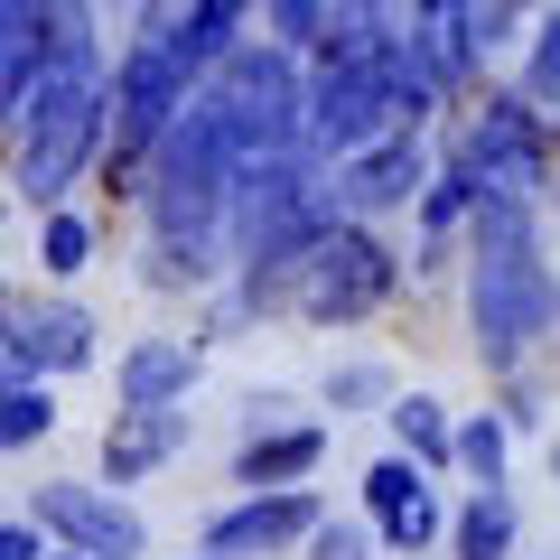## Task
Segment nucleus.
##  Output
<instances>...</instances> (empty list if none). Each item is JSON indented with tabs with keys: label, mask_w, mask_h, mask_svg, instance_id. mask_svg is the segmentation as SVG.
Here are the masks:
<instances>
[{
	"label": "nucleus",
	"mask_w": 560,
	"mask_h": 560,
	"mask_svg": "<svg viewBox=\"0 0 560 560\" xmlns=\"http://www.w3.org/2000/svg\"><path fill=\"white\" fill-rule=\"evenodd\" d=\"M28 84H38V28H28V38H0V131L20 121Z\"/></svg>",
	"instance_id": "27"
},
{
	"label": "nucleus",
	"mask_w": 560,
	"mask_h": 560,
	"mask_svg": "<svg viewBox=\"0 0 560 560\" xmlns=\"http://www.w3.org/2000/svg\"><path fill=\"white\" fill-rule=\"evenodd\" d=\"M38 271H47V280L94 271V215H75V206H47V215H38Z\"/></svg>",
	"instance_id": "19"
},
{
	"label": "nucleus",
	"mask_w": 560,
	"mask_h": 560,
	"mask_svg": "<svg viewBox=\"0 0 560 560\" xmlns=\"http://www.w3.org/2000/svg\"><path fill=\"white\" fill-rule=\"evenodd\" d=\"M280 420H290V393H253L243 401V430H280Z\"/></svg>",
	"instance_id": "29"
},
{
	"label": "nucleus",
	"mask_w": 560,
	"mask_h": 560,
	"mask_svg": "<svg viewBox=\"0 0 560 560\" xmlns=\"http://www.w3.org/2000/svg\"><path fill=\"white\" fill-rule=\"evenodd\" d=\"M0 355L20 364L28 383L84 374V364H94V308H75V300H28V308H10V337H0Z\"/></svg>",
	"instance_id": "9"
},
{
	"label": "nucleus",
	"mask_w": 560,
	"mask_h": 560,
	"mask_svg": "<svg viewBox=\"0 0 560 560\" xmlns=\"http://www.w3.org/2000/svg\"><path fill=\"white\" fill-rule=\"evenodd\" d=\"M10 308H20V300H10V280H0V337H10Z\"/></svg>",
	"instance_id": "31"
},
{
	"label": "nucleus",
	"mask_w": 560,
	"mask_h": 560,
	"mask_svg": "<svg viewBox=\"0 0 560 560\" xmlns=\"http://www.w3.org/2000/svg\"><path fill=\"white\" fill-rule=\"evenodd\" d=\"M560 318L551 261H541V224L533 197H477L467 215V327H477V364L486 374H523L541 355Z\"/></svg>",
	"instance_id": "1"
},
{
	"label": "nucleus",
	"mask_w": 560,
	"mask_h": 560,
	"mask_svg": "<svg viewBox=\"0 0 560 560\" xmlns=\"http://www.w3.org/2000/svg\"><path fill=\"white\" fill-rule=\"evenodd\" d=\"M420 187H430V150H420V131H383V140H364V150H346V160H327V206L355 215V224L401 215Z\"/></svg>",
	"instance_id": "8"
},
{
	"label": "nucleus",
	"mask_w": 560,
	"mask_h": 560,
	"mask_svg": "<svg viewBox=\"0 0 560 560\" xmlns=\"http://www.w3.org/2000/svg\"><path fill=\"white\" fill-rule=\"evenodd\" d=\"M57 440V393L47 383H0V448H38Z\"/></svg>",
	"instance_id": "21"
},
{
	"label": "nucleus",
	"mask_w": 560,
	"mask_h": 560,
	"mask_svg": "<svg viewBox=\"0 0 560 560\" xmlns=\"http://www.w3.org/2000/svg\"><path fill=\"white\" fill-rule=\"evenodd\" d=\"M0 560H47V541L28 523H0Z\"/></svg>",
	"instance_id": "30"
},
{
	"label": "nucleus",
	"mask_w": 560,
	"mask_h": 560,
	"mask_svg": "<svg viewBox=\"0 0 560 560\" xmlns=\"http://www.w3.org/2000/svg\"><path fill=\"white\" fill-rule=\"evenodd\" d=\"M197 103L224 121L234 160H280V150H300V57L271 47V38H243L234 57L197 84Z\"/></svg>",
	"instance_id": "4"
},
{
	"label": "nucleus",
	"mask_w": 560,
	"mask_h": 560,
	"mask_svg": "<svg viewBox=\"0 0 560 560\" xmlns=\"http://www.w3.org/2000/svg\"><path fill=\"white\" fill-rule=\"evenodd\" d=\"M261 20H271V47L308 57V47L327 38V0H261Z\"/></svg>",
	"instance_id": "25"
},
{
	"label": "nucleus",
	"mask_w": 560,
	"mask_h": 560,
	"mask_svg": "<svg viewBox=\"0 0 560 560\" xmlns=\"http://www.w3.org/2000/svg\"><path fill=\"white\" fill-rule=\"evenodd\" d=\"M308 560H374V523H308V541H300Z\"/></svg>",
	"instance_id": "28"
},
{
	"label": "nucleus",
	"mask_w": 560,
	"mask_h": 560,
	"mask_svg": "<svg viewBox=\"0 0 560 560\" xmlns=\"http://www.w3.org/2000/svg\"><path fill=\"white\" fill-rule=\"evenodd\" d=\"M28 533H57L66 551H94V560H140V551H150V523H140L121 495L75 486V477L28 486Z\"/></svg>",
	"instance_id": "7"
},
{
	"label": "nucleus",
	"mask_w": 560,
	"mask_h": 560,
	"mask_svg": "<svg viewBox=\"0 0 560 560\" xmlns=\"http://www.w3.org/2000/svg\"><path fill=\"white\" fill-rule=\"evenodd\" d=\"M514 533H523V514H514V495H504V486H477V495L448 514L458 560H514Z\"/></svg>",
	"instance_id": "17"
},
{
	"label": "nucleus",
	"mask_w": 560,
	"mask_h": 560,
	"mask_svg": "<svg viewBox=\"0 0 560 560\" xmlns=\"http://www.w3.org/2000/svg\"><path fill=\"white\" fill-rule=\"evenodd\" d=\"M243 28H253V0H178V20H160V38L187 66V84H206L243 47Z\"/></svg>",
	"instance_id": "13"
},
{
	"label": "nucleus",
	"mask_w": 560,
	"mask_h": 560,
	"mask_svg": "<svg viewBox=\"0 0 560 560\" xmlns=\"http://www.w3.org/2000/svg\"><path fill=\"white\" fill-rule=\"evenodd\" d=\"M477 197H486V187L467 178L458 160H448V168H430V187L411 197V215H420V261H411V271H440V261H448V234H467Z\"/></svg>",
	"instance_id": "16"
},
{
	"label": "nucleus",
	"mask_w": 560,
	"mask_h": 560,
	"mask_svg": "<svg viewBox=\"0 0 560 560\" xmlns=\"http://www.w3.org/2000/svg\"><path fill=\"white\" fill-rule=\"evenodd\" d=\"M401 290V253L374 234V224H355V215H337L318 243H308V261H300V290H290V308H300L308 327H355V318H374L383 300Z\"/></svg>",
	"instance_id": "5"
},
{
	"label": "nucleus",
	"mask_w": 560,
	"mask_h": 560,
	"mask_svg": "<svg viewBox=\"0 0 560 560\" xmlns=\"http://www.w3.org/2000/svg\"><path fill=\"white\" fill-rule=\"evenodd\" d=\"M551 113H533L523 94H486V113L467 121L458 168L486 187V197H541L551 187Z\"/></svg>",
	"instance_id": "6"
},
{
	"label": "nucleus",
	"mask_w": 560,
	"mask_h": 560,
	"mask_svg": "<svg viewBox=\"0 0 560 560\" xmlns=\"http://www.w3.org/2000/svg\"><path fill=\"white\" fill-rule=\"evenodd\" d=\"M533 113H560V0L533 10V57H523V84H514Z\"/></svg>",
	"instance_id": "22"
},
{
	"label": "nucleus",
	"mask_w": 560,
	"mask_h": 560,
	"mask_svg": "<svg viewBox=\"0 0 560 560\" xmlns=\"http://www.w3.org/2000/svg\"><path fill=\"white\" fill-rule=\"evenodd\" d=\"M383 401H393V374H383V364H337V374H327V411H383Z\"/></svg>",
	"instance_id": "26"
},
{
	"label": "nucleus",
	"mask_w": 560,
	"mask_h": 560,
	"mask_svg": "<svg viewBox=\"0 0 560 560\" xmlns=\"http://www.w3.org/2000/svg\"><path fill=\"white\" fill-rule=\"evenodd\" d=\"M121 411H168V401L197 393V337H140L131 355L113 364Z\"/></svg>",
	"instance_id": "14"
},
{
	"label": "nucleus",
	"mask_w": 560,
	"mask_h": 560,
	"mask_svg": "<svg viewBox=\"0 0 560 560\" xmlns=\"http://www.w3.org/2000/svg\"><path fill=\"white\" fill-rule=\"evenodd\" d=\"M420 486H430V467H411V458H401V448H393V458H374V467H364V514H393V504H411L420 495Z\"/></svg>",
	"instance_id": "24"
},
{
	"label": "nucleus",
	"mask_w": 560,
	"mask_h": 560,
	"mask_svg": "<svg viewBox=\"0 0 560 560\" xmlns=\"http://www.w3.org/2000/svg\"><path fill=\"white\" fill-rule=\"evenodd\" d=\"M383 420H393V448L411 467H448V401L440 393H393Z\"/></svg>",
	"instance_id": "18"
},
{
	"label": "nucleus",
	"mask_w": 560,
	"mask_h": 560,
	"mask_svg": "<svg viewBox=\"0 0 560 560\" xmlns=\"http://www.w3.org/2000/svg\"><path fill=\"white\" fill-rule=\"evenodd\" d=\"M10 131H20V168H10V187L28 197V215L66 206L75 178L94 168V150H103V75H38Z\"/></svg>",
	"instance_id": "2"
},
{
	"label": "nucleus",
	"mask_w": 560,
	"mask_h": 560,
	"mask_svg": "<svg viewBox=\"0 0 560 560\" xmlns=\"http://www.w3.org/2000/svg\"><path fill=\"white\" fill-rule=\"evenodd\" d=\"M504 448H514V430H504L495 411H477V420H448V467H467L477 486H504Z\"/></svg>",
	"instance_id": "20"
},
{
	"label": "nucleus",
	"mask_w": 560,
	"mask_h": 560,
	"mask_svg": "<svg viewBox=\"0 0 560 560\" xmlns=\"http://www.w3.org/2000/svg\"><path fill=\"white\" fill-rule=\"evenodd\" d=\"M551 327H560V318H551Z\"/></svg>",
	"instance_id": "34"
},
{
	"label": "nucleus",
	"mask_w": 560,
	"mask_h": 560,
	"mask_svg": "<svg viewBox=\"0 0 560 560\" xmlns=\"http://www.w3.org/2000/svg\"><path fill=\"white\" fill-rule=\"evenodd\" d=\"M187 401H168V411H113V430H103V477L113 486H140V477H160L168 458L187 448Z\"/></svg>",
	"instance_id": "11"
},
{
	"label": "nucleus",
	"mask_w": 560,
	"mask_h": 560,
	"mask_svg": "<svg viewBox=\"0 0 560 560\" xmlns=\"http://www.w3.org/2000/svg\"><path fill=\"white\" fill-rule=\"evenodd\" d=\"M551 178H560V168H551Z\"/></svg>",
	"instance_id": "33"
},
{
	"label": "nucleus",
	"mask_w": 560,
	"mask_h": 560,
	"mask_svg": "<svg viewBox=\"0 0 560 560\" xmlns=\"http://www.w3.org/2000/svg\"><path fill=\"white\" fill-rule=\"evenodd\" d=\"M308 523H318V495L308 486H280V495H243L234 514L206 523V560H280L300 551Z\"/></svg>",
	"instance_id": "10"
},
{
	"label": "nucleus",
	"mask_w": 560,
	"mask_h": 560,
	"mask_svg": "<svg viewBox=\"0 0 560 560\" xmlns=\"http://www.w3.org/2000/svg\"><path fill=\"white\" fill-rule=\"evenodd\" d=\"M47 560H94V551H47Z\"/></svg>",
	"instance_id": "32"
},
{
	"label": "nucleus",
	"mask_w": 560,
	"mask_h": 560,
	"mask_svg": "<svg viewBox=\"0 0 560 560\" xmlns=\"http://www.w3.org/2000/svg\"><path fill=\"white\" fill-rule=\"evenodd\" d=\"M440 533H448V504L430 495V486H420L411 504H393V514L374 523V541H383V551H401V560H420V551H430Z\"/></svg>",
	"instance_id": "23"
},
{
	"label": "nucleus",
	"mask_w": 560,
	"mask_h": 560,
	"mask_svg": "<svg viewBox=\"0 0 560 560\" xmlns=\"http://www.w3.org/2000/svg\"><path fill=\"white\" fill-rule=\"evenodd\" d=\"M318 458H327V430H318V420L243 430V448H234V486H253V495H280V486L318 477Z\"/></svg>",
	"instance_id": "12"
},
{
	"label": "nucleus",
	"mask_w": 560,
	"mask_h": 560,
	"mask_svg": "<svg viewBox=\"0 0 560 560\" xmlns=\"http://www.w3.org/2000/svg\"><path fill=\"white\" fill-rule=\"evenodd\" d=\"M38 75H103L94 0H38Z\"/></svg>",
	"instance_id": "15"
},
{
	"label": "nucleus",
	"mask_w": 560,
	"mask_h": 560,
	"mask_svg": "<svg viewBox=\"0 0 560 560\" xmlns=\"http://www.w3.org/2000/svg\"><path fill=\"white\" fill-rule=\"evenodd\" d=\"M187 94H197V84H187V66L168 57V38H160V28H140V38L121 47V66L103 75V150H94V168H103L113 197L140 187V160H150L160 131L187 113Z\"/></svg>",
	"instance_id": "3"
}]
</instances>
